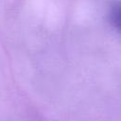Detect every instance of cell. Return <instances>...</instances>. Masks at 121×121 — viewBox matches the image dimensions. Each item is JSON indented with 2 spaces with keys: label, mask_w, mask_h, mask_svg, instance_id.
<instances>
[{
  "label": "cell",
  "mask_w": 121,
  "mask_h": 121,
  "mask_svg": "<svg viewBox=\"0 0 121 121\" xmlns=\"http://www.w3.org/2000/svg\"><path fill=\"white\" fill-rule=\"evenodd\" d=\"M120 6L119 3H116V6L113 5L112 8V12H111V17H112V22L115 23L117 25V27H119V21H120Z\"/></svg>",
  "instance_id": "cell-1"
}]
</instances>
